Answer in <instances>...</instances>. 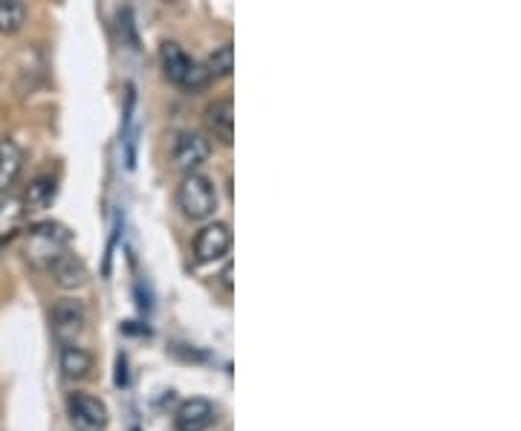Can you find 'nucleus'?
Wrapping results in <instances>:
<instances>
[{"mask_svg": "<svg viewBox=\"0 0 521 431\" xmlns=\"http://www.w3.org/2000/svg\"><path fill=\"white\" fill-rule=\"evenodd\" d=\"M203 119H206V131L215 136L218 142L223 145H232V139H235V108H232V99H215L206 113H203Z\"/></svg>", "mask_w": 521, "mask_h": 431, "instance_id": "nucleus-10", "label": "nucleus"}, {"mask_svg": "<svg viewBox=\"0 0 521 431\" xmlns=\"http://www.w3.org/2000/svg\"><path fill=\"white\" fill-rule=\"evenodd\" d=\"M67 411H70V420L79 431H105L108 429V405L102 403L99 397H90V394H70L67 400Z\"/></svg>", "mask_w": 521, "mask_h": 431, "instance_id": "nucleus-7", "label": "nucleus"}, {"mask_svg": "<svg viewBox=\"0 0 521 431\" xmlns=\"http://www.w3.org/2000/svg\"><path fill=\"white\" fill-rule=\"evenodd\" d=\"M215 417H218L215 405L209 403V400L194 397V400H186V403L174 411V429L177 431H209L212 429V423H215Z\"/></svg>", "mask_w": 521, "mask_h": 431, "instance_id": "nucleus-9", "label": "nucleus"}, {"mask_svg": "<svg viewBox=\"0 0 521 431\" xmlns=\"http://www.w3.org/2000/svg\"><path fill=\"white\" fill-rule=\"evenodd\" d=\"M177 209L183 212V217H189L194 223L212 220L218 212V189L215 183L200 174V171H189L180 186H177Z\"/></svg>", "mask_w": 521, "mask_h": 431, "instance_id": "nucleus-2", "label": "nucleus"}, {"mask_svg": "<svg viewBox=\"0 0 521 431\" xmlns=\"http://www.w3.org/2000/svg\"><path fill=\"white\" fill-rule=\"evenodd\" d=\"M232 249V229L226 223H206L194 238V261L197 264H218Z\"/></svg>", "mask_w": 521, "mask_h": 431, "instance_id": "nucleus-5", "label": "nucleus"}, {"mask_svg": "<svg viewBox=\"0 0 521 431\" xmlns=\"http://www.w3.org/2000/svg\"><path fill=\"white\" fill-rule=\"evenodd\" d=\"M209 154H212L209 139H203L194 131H180V134L174 136V142H171V165L177 171H183V174L197 171L203 162L209 160Z\"/></svg>", "mask_w": 521, "mask_h": 431, "instance_id": "nucleus-6", "label": "nucleus"}, {"mask_svg": "<svg viewBox=\"0 0 521 431\" xmlns=\"http://www.w3.org/2000/svg\"><path fill=\"white\" fill-rule=\"evenodd\" d=\"M116 385L122 388V385H128V374H125V356H119L116 359Z\"/></svg>", "mask_w": 521, "mask_h": 431, "instance_id": "nucleus-17", "label": "nucleus"}, {"mask_svg": "<svg viewBox=\"0 0 521 431\" xmlns=\"http://www.w3.org/2000/svg\"><path fill=\"white\" fill-rule=\"evenodd\" d=\"M84 327H87V310L76 298H61L53 307V333L61 345H79Z\"/></svg>", "mask_w": 521, "mask_h": 431, "instance_id": "nucleus-4", "label": "nucleus"}, {"mask_svg": "<svg viewBox=\"0 0 521 431\" xmlns=\"http://www.w3.org/2000/svg\"><path fill=\"white\" fill-rule=\"evenodd\" d=\"M70 229L55 223V220H41L27 232V243H24V258L32 270H50L55 258H61L70 249Z\"/></svg>", "mask_w": 521, "mask_h": 431, "instance_id": "nucleus-1", "label": "nucleus"}, {"mask_svg": "<svg viewBox=\"0 0 521 431\" xmlns=\"http://www.w3.org/2000/svg\"><path fill=\"white\" fill-rule=\"evenodd\" d=\"M61 371L67 379H84L93 371V356L79 345H61Z\"/></svg>", "mask_w": 521, "mask_h": 431, "instance_id": "nucleus-13", "label": "nucleus"}, {"mask_svg": "<svg viewBox=\"0 0 521 431\" xmlns=\"http://www.w3.org/2000/svg\"><path fill=\"white\" fill-rule=\"evenodd\" d=\"M21 217H24V209L18 206V200L3 197V200H0V238L9 235V232L21 223Z\"/></svg>", "mask_w": 521, "mask_h": 431, "instance_id": "nucleus-16", "label": "nucleus"}, {"mask_svg": "<svg viewBox=\"0 0 521 431\" xmlns=\"http://www.w3.org/2000/svg\"><path fill=\"white\" fill-rule=\"evenodd\" d=\"M160 67H163L165 79L186 87V90H200L209 81L206 70L197 67L192 58L186 55V50L180 44H174V41H165L163 47H160Z\"/></svg>", "mask_w": 521, "mask_h": 431, "instance_id": "nucleus-3", "label": "nucleus"}, {"mask_svg": "<svg viewBox=\"0 0 521 431\" xmlns=\"http://www.w3.org/2000/svg\"><path fill=\"white\" fill-rule=\"evenodd\" d=\"M50 275H53L55 287H61L64 293L84 290L87 281H90V270H87V264H84L76 252H70V249H67L61 258H55L53 267H50Z\"/></svg>", "mask_w": 521, "mask_h": 431, "instance_id": "nucleus-8", "label": "nucleus"}, {"mask_svg": "<svg viewBox=\"0 0 521 431\" xmlns=\"http://www.w3.org/2000/svg\"><path fill=\"white\" fill-rule=\"evenodd\" d=\"M206 76L209 79H229L232 76V70H235V50H232V44L226 41V44H220L215 47L209 58H206Z\"/></svg>", "mask_w": 521, "mask_h": 431, "instance_id": "nucleus-14", "label": "nucleus"}, {"mask_svg": "<svg viewBox=\"0 0 521 431\" xmlns=\"http://www.w3.org/2000/svg\"><path fill=\"white\" fill-rule=\"evenodd\" d=\"M27 24V3L24 0H0V32L15 35Z\"/></svg>", "mask_w": 521, "mask_h": 431, "instance_id": "nucleus-15", "label": "nucleus"}, {"mask_svg": "<svg viewBox=\"0 0 521 431\" xmlns=\"http://www.w3.org/2000/svg\"><path fill=\"white\" fill-rule=\"evenodd\" d=\"M24 171V148L3 136L0 139V191H9Z\"/></svg>", "mask_w": 521, "mask_h": 431, "instance_id": "nucleus-11", "label": "nucleus"}, {"mask_svg": "<svg viewBox=\"0 0 521 431\" xmlns=\"http://www.w3.org/2000/svg\"><path fill=\"white\" fill-rule=\"evenodd\" d=\"M53 200H55V177L41 174V177H35V180L29 183L21 209H24V215H44V212L53 206Z\"/></svg>", "mask_w": 521, "mask_h": 431, "instance_id": "nucleus-12", "label": "nucleus"}, {"mask_svg": "<svg viewBox=\"0 0 521 431\" xmlns=\"http://www.w3.org/2000/svg\"><path fill=\"white\" fill-rule=\"evenodd\" d=\"M163 3H174V0H163Z\"/></svg>", "mask_w": 521, "mask_h": 431, "instance_id": "nucleus-18", "label": "nucleus"}]
</instances>
